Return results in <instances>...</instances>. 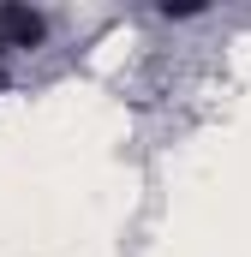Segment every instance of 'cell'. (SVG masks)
I'll use <instances>...</instances> for the list:
<instances>
[{"mask_svg":"<svg viewBox=\"0 0 251 257\" xmlns=\"http://www.w3.org/2000/svg\"><path fill=\"white\" fill-rule=\"evenodd\" d=\"M48 36V18L30 6H0V48H36Z\"/></svg>","mask_w":251,"mask_h":257,"instance_id":"obj_1","label":"cell"}]
</instances>
